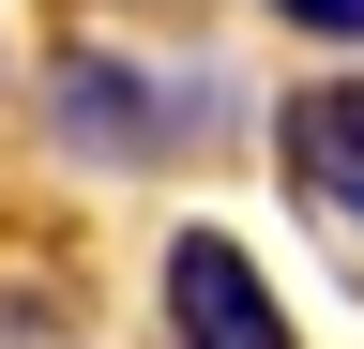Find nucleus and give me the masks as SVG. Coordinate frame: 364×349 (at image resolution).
<instances>
[{
	"label": "nucleus",
	"mask_w": 364,
	"mask_h": 349,
	"mask_svg": "<svg viewBox=\"0 0 364 349\" xmlns=\"http://www.w3.org/2000/svg\"><path fill=\"white\" fill-rule=\"evenodd\" d=\"M0 349H76V304H61V274H0Z\"/></svg>",
	"instance_id": "4"
},
{
	"label": "nucleus",
	"mask_w": 364,
	"mask_h": 349,
	"mask_svg": "<svg viewBox=\"0 0 364 349\" xmlns=\"http://www.w3.org/2000/svg\"><path fill=\"white\" fill-rule=\"evenodd\" d=\"M273 16H304V31H364V0H273Z\"/></svg>",
	"instance_id": "5"
},
{
	"label": "nucleus",
	"mask_w": 364,
	"mask_h": 349,
	"mask_svg": "<svg viewBox=\"0 0 364 349\" xmlns=\"http://www.w3.org/2000/svg\"><path fill=\"white\" fill-rule=\"evenodd\" d=\"M273 137H289V183L334 213V228H364V92H349V76H334V92H289Z\"/></svg>",
	"instance_id": "3"
},
{
	"label": "nucleus",
	"mask_w": 364,
	"mask_h": 349,
	"mask_svg": "<svg viewBox=\"0 0 364 349\" xmlns=\"http://www.w3.org/2000/svg\"><path fill=\"white\" fill-rule=\"evenodd\" d=\"M46 122H61V137L91 152V167H152L182 122H198V92H136V61H107V46H61V76H46Z\"/></svg>",
	"instance_id": "1"
},
{
	"label": "nucleus",
	"mask_w": 364,
	"mask_h": 349,
	"mask_svg": "<svg viewBox=\"0 0 364 349\" xmlns=\"http://www.w3.org/2000/svg\"><path fill=\"white\" fill-rule=\"evenodd\" d=\"M167 334L182 349H289V304L258 289V258L228 228H182L167 243Z\"/></svg>",
	"instance_id": "2"
}]
</instances>
